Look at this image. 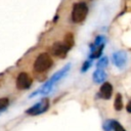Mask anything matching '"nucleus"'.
Wrapping results in <instances>:
<instances>
[{
  "mask_svg": "<svg viewBox=\"0 0 131 131\" xmlns=\"http://www.w3.org/2000/svg\"><path fill=\"white\" fill-rule=\"evenodd\" d=\"M71 67H72L71 63H67L63 68H61L60 70H58L57 72H55V73L50 77V79H48L39 89H37V90H35L33 93H31V94L29 95V98H33V97H35V96H37V95H46V94H48V93L52 90V88L54 87V85H55L57 82H59L63 77L67 76V74H68L69 71L71 70Z\"/></svg>",
  "mask_w": 131,
  "mask_h": 131,
  "instance_id": "f257e3e1",
  "label": "nucleus"
},
{
  "mask_svg": "<svg viewBox=\"0 0 131 131\" xmlns=\"http://www.w3.org/2000/svg\"><path fill=\"white\" fill-rule=\"evenodd\" d=\"M53 66V59L47 52H41L35 59L33 68L36 74H44L48 72Z\"/></svg>",
  "mask_w": 131,
  "mask_h": 131,
  "instance_id": "f03ea898",
  "label": "nucleus"
},
{
  "mask_svg": "<svg viewBox=\"0 0 131 131\" xmlns=\"http://www.w3.org/2000/svg\"><path fill=\"white\" fill-rule=\"evenodd\" d=\"M88 13V6L85 2H79L74 4L73 9H72V20L74 23H82Z\"/></svg>",
  "mask_w": 131,
  "mask_h": 131,
  "instance_id": "7ed1b4c3",
  "label": "nucleus"
},
{
  "mask_svg": "<svg viewBox=\"0 0 131 131\" xmlns=\"http://www.w3.org/2000/svg\"><path fill=\"white\" fill-rule=\"evenodd\" d=\"M49 99L48 98H43L41 100H39L38 102H36L34 105H32L30 108L27 110V114L30 116H39L45 112L48 111L49 108Z\"/></svg>",
  "mask_w": 131,
  "mask_h": 131,
  "instance_id": "20e7f679",
  "label": "nucleus"
},
{
  "mask_svg": "<svg viewBox=\"0 0 131 131\" xmlns=\"http://www.w3.org/2000/svg\"><path fill=\"white\" fill-rule=\"evenodd\" d=\"M33 83V79L31 77L30 74L26 73V72H20L17 77H16V80H15V85L18 89L20 90H27L31 87Z\"/></svg>",
  "mask_w": 131,
  "mask_h": 131,
  "instance_id": "39448f33",
  "label": "nucleus"
},
{
  "mask_svg": "<svg viewBox=\"0 0 131 131\" xmlns=\"http://www.w3.org/2000/svg\"><path fill=\"white\" fill-rule=\"evenodd\" d=\"M112 62L117 69H123L127 63V53L123 50L114 52L112 54Z\"/></svg>",
  "mask_w": 131,
  "mask_h": 131,
  "instance_id": "423d86ee",
  "label": "nucleus"
},
{
  "mask_svg": "<svg viewBox=\"0 0 131 131\" xmlns=\"http://www.w3.org/2000/svg\"><path fill=\"white\" fill-rule=\"evenodd\" d=\"M70 50V48L62 42L58 41V42H55L53 43L52 47H51V52L53 55L59 57V58H64L67 56V53L68 51Z\"/></svg>",
  "mask_w": 131,
  "mask_h": 131,
  "instance_id": "0eeeda50",
  "label": "nucleus"
},
{
  "mask_svg": "<svg viewBox=\"0 0 131 131\" xmlns=\"http://www.w3.org/2000/svg\"><path fill=\"white\" fill-rule=\"evenodd\" d=\"M112 93H113V86L111 83L108 82H104L102 83V85L100 86L99 89V96L103 99H110L112 97Z\"/></svg>",
  "mask_w": 131,
  "mask_h": 131,
  "instance_id": "6e6552de",
  "label": "nucleus"
},
{
  "mask_svg": "<svg viewBox=\"0 0 131 131\" xmlns=\"http://www.w3.org/2000/svg\"><path fill=\"white\" fill-rule=\"evenodd\" d=\"M92 77H93V81L94 83L96 84H101L105 78H106V73L104 71V69H96L93 74H92Z\"/></svg>",
  "mask_w": 131,
  "mask_h": 131,
  "instance_id": "1a4fd4ad",
  "label": "nucleus"
},
{
  "mask_svg": "<svg viewBox=\"0 0 131 131\" xmlns=\"http://www.w3.org/2000/svg\"><path fill=\"white\" fill-rule=\"evenodd\" d=\"M104 49V44H100L96 47H93V48H90V54H89V58L90 59H95V58H98L101 56L102 54V51Z\"/></svg>",
  "mask_w": 131,
  "mask_h": 131,
  "instance_id": "9d476101",
  "label": "nucleus"
},
{
  "mask_svg": "<svg viewBox=\"0 0 131 131\" xmlns=\"http://www.w3.org/2000/svg\"><path fill=\"white\" fill-rule=\"evenodd\" d=\"M114 107H115L116 111H121L123 108V99H122V95L120 93H118L116 95L115 102H114Z\"/></svg>",
  "mask_w": 131,
  "mask_h": 131,
  "instance_id": "9b49d317",
  "label": "nucleus"
},
{
  "mask_svg": "<svg viewBox=\"0 0 131 131\" xmlns=\"http://www.w3.org/2000/svg\"><path fill=\"white\" fill-rule=\"evenodd\" d=\"M117 121L116 120H107L103 123V130L104 131H114V128H115V125H116Z\"/></svg>",
  "mask_w": 131,
  "mask_h": 131,
  "instance_id": "f8f14e48",
  "label": "nucleus"
},
{
  "mask_svg": "<svg viewBox=\"0 0 131 131\" xmlns=\"http://www.w3.org/2000/svg\"><path fill=\"white\" fill-rule=\"evenodd\" d=\"M9 103H10V101L7 97H1L0 98V115L8 108Z\"/></svg>",
  "mask_w": 131,
  "mask_h": 131,
  "instance_id": "ddd939ff",
  "label": "nucleus"
},
{
  "mask_svg": "<svg viewBox=\"0 0 131 131\" xmlns=\"http://www.w3.org/2000/svg\"><path fill=\"white\" fill-rule=\"evenodd\" d=\"M63 43H64V44H66L70 49L73 47V45H74L75 41H74V36H73V34H72V33H68V34L64 36Z\"/></svg>",
  "mask_w": 131,
  "mask_h": 131,
  "instance_id": "4468645a",
  "label": "nucleus"
},
{
  "mask_svg": "<svg viewBox=\"0 0 131 131\" xmlns=\"http://www.w3.org/2000/svg\"><path fill=\"white\" fill-rule=\"evenodd\" d=\"M105 41H106L105 37H104L103 35H99V36L95 37V40H94V42L90 45V48L96 47V46H98V45H100V44H105Z\"/></svg>",
  "mask_w": 131,
  "mask_h": 131,
  "instance_id": "2eb2a0df",
  "label": "nucleus"
},
{
  "mask_svg": "<svg viewBox=\"0 0 131 131\" xmlns=\"http://www.w3.org/2000/svg\"><path fill=\"white\" fill-rule=\"evenodd\" d=\"M107 64H108V58L106 56H102L96 62V68L97 69H104L107 67Z\"/></svg>",
  "mask_w": 131,
  "mask_h": 131,
  "instance_id": "dca6fc26",
  "label": "nucleus"
},
{
  "mask_svg": "<svg viewBox=\"0 0 131 131\" xmlns=\"http://www.w3.org/2000/svg\"><path fill=\"white\" fill-rule=\"evenodd\" d=\"M91 59H87V60H85L84 62H83V64H82V68H81V72L82 73H84V72H86L90 67H91Z\"/></svg>",
  "mask_w": 131,
  "mask_h": 131,
  "instance_id": "f3484780",
  "label": "nucleus"
},
{
  "mask_svg": "<svg viewBox=\"0 0 131 131\" xmlns=\"http://www.w3.org/2000/svg\"><path fill=\"white\" fill-rule=\"evenodd\" d=\"M114 131H126V130L124 129V127H123L119 122H117V123H116V125H115Z\"/></svg>",
  "mask_w": 131,
  "mask_h": 131,
  "instance_id": "a211bd4d",
  "label": "nucleus"
},
{
  "mask_svg": "<svg viewBox=\"0 0 131 131\" xmlns=\"http://www.w3.org/2000/svg\"><path fill=\"white\" fill-rule=\"evenodd\" d=\"M126 110H127V112H128V113H130V114H131V100H130V101L127 103Z\"/></svg>",
  "mask_w": 131,
  "mask_h": 131,
  "instance_id": "6ab92c4d",
  "label": "nucleus"
},
{
  "mask_svg": "<svg viewBox=\"0 0 131 131\" xmlns=\"http://www.w3.org/2000/svg\"><path fill=\"white\" fill-rule=\"evenodd\" d=\"M2 76H3V75H2V74H0V86L2 85V82H3V78H1Z\"/></svg>",
  "mask_w": 131,
  "mask_h": 131,
  "instance_id": "aec40b11",
  "label": "nucleus"
}]
</instances>
